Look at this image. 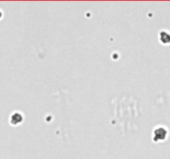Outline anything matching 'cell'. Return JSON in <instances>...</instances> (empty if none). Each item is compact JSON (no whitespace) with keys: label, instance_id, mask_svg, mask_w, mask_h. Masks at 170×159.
<instances>
[{"label":"cell","instance_id":"6da1fadb","mask_svg":"<svg viewBox=\"0 0 170 159\" xmlns=\"http://www.w3.org/2000/svg\"><path fill=\"white\" fill-rule=\"evenodd\" d=\"M23 120V116L21 115V114L19 113H14L12 116H11V119H10V121H11V124H18L19 123H21Z\"/></svg>","mask_w":170,"mask_h":159},{"label":"cell","instance_id":"7a4b0ae2","mask_svg":"<svg viewBox=\"0 0 170 159\" xmlns=\"http://www.w3.org/2000/svg\"><path fill=\"white\" fill-rule=\"evenodd\" d=\"M2 18V12L0 11V18Z\"/></svg>","mask_w":170,"mask_h":159}]
</instances>
